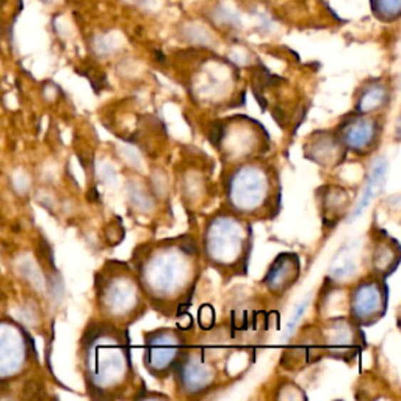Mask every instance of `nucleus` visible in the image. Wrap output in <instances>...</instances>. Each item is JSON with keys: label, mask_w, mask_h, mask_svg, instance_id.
I'll return each instance as SVG.
<instances>
[{"label": "nucleus", "mask_w": 401, "mask_h": 401, "mask_svg": "<svg viewBox=\"0 0 401 401\" xmlns=\"http://www.w3.org/2000/svg\"><path fill=\"white\" fill-rule=\"evenodd\" d=\"M41 2H44V4H51L52 0H41Z\"/></svg>", "instance_id": "obj_3"}, {"label": "nucleus", "mask_w": 401, "mask_h": 401, "mask_svg": "<svg viewBox=\"0 0 401 401\" xmlns=\"http://www.w3.org/2000/svg\"><path fill=\"white\" fill-rule=\"evenodd\" d=\"M384 171H386V163H380V165H376L375 170H373V175L370 177V180H368V185L365 187V190H364V194H363V198H360L359 204H358V207L355 210V218L360 215V212H363L367 206H368V202H370V199L373 198V194H375V190L378 192V187L381 185L382 182V177H384Z\"/></svg>", "instance_id": "obj_1"}, {"label": "nucleus", "mask_w": 401, "mask_h": 401, "mask_svg": "<svg viewBox=\"0 0 401 401\" xmlns=\"http://www.w3.org/2000/svg\"><path fill=\"white\" fill-rule=\"evenodd\" d=\"M373 10L382 18H397L400 13V0H373Z\"/></svg>", "instance_id": "obj_2"}]
</instances>
